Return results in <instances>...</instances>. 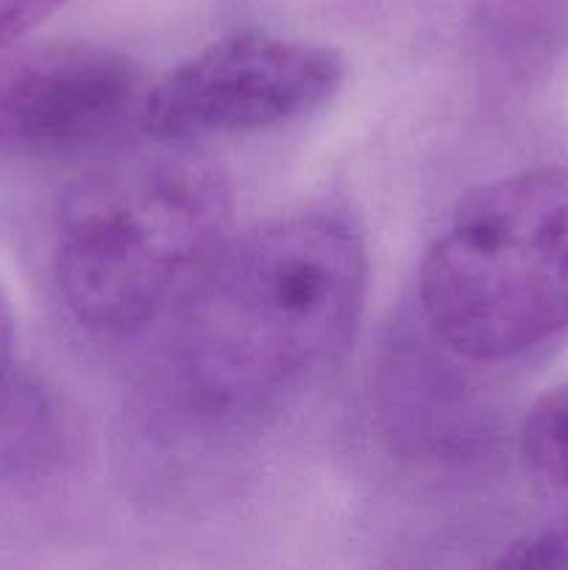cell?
<instances>
[{
  "instance_id": "cell-1",
  "label": "cell",
  "mask_w": 568,
  "mask_h": 570,
  "mask_svg": "<svg viewBox=\"0 0 568 570\" xmlns=\"http://www.w3.org/2000/svg\"><path fill=\"white\" fill-rule=\"evenodd\" d=\"M368 289L365 228L337 206H306L232 234L173 312L176 395L209 426L278 415L340 365Z\"/></svg>"
},
{
  "instance_id": "cell-9",
  "label": "cell",
  "mask_w": 568,
  "mask_h": 570,
  "mask_svg": "<svg viewBox=\"0 0 568 570\" xmlns=\"http://www.w3.org/2000/svg\"><path fill=\"white\" fill-rule=\"evenodd\" d=\"M443 0H326L329 9L337 17L360 26H382V22L404 20V17L421 14Z\"/></svg>"
},
{
  "instance_id": "cell-5",
  "label": "cell",
  "mask_w": 568,
  "mask_h": 570,
  "mask_svg": "<svg viewBox=\"0 0 568 570\" xmlns=\"http://www.w3.org/2000/svg\"><path fill=\"white\" fill-rule=\"evenodd\" d=\"M139 61L92 42L17 45L0 56V154H67L139 122Z\"/></svg>"
},
{
  "instance_id": "cell-3",
  "label": "cell",
  "mask_w": 568,
  "mask_h": 570,
  "mask_svg": "<svg viewBox=\"0 0 568 570\" xmlns=\"http://www.w3.org/2000/svg\"><path fill=\"white\" fill-rule=\"evenodd\" d=\"M418 301L432 337L501 365L568 328V167L468 189L423 254Z\"/></svg>"
},
{
  "instance_id": "cell-6",
  "label": "cell",
  "mask_w": 568,
  "mask_h": 570,
  "mask_svg": "<svg viewBox=\"0 0 568 570\" xmlns=\"http://www.w3.org/2000/svg\"><path fill=\"white\" fill-rule=\"evenodd\" d=\"M521 454L538 482L568 499V382L546 390L521 423Z\"/></svg>"
},
{
  "instance_id": "cell-7",
  "label": "cell",
  "mask_w": 568,
  "mask_h": 570,
  "mask_svg": "<svg viewBox=\"0 0 568 570\" xmlns=\"http://www.w3.org/2000/svg\"><path fill=\"white\" fill-rule=\"evenodd\" d=\"M496 568L510 570H560L568 568V523L540 529L505 546L493 560Z\"/></svg>"
},
{
  "instance_id": "cell-2",
  "label": "cell",
  "mask_w": 568,
  "mask_h": 570,
  "mask_svg": "<svg viewBox=\"0 0 568 570\" xmlns=\"http://www.w3.org/2000/svg\"><path fill=\"white\" fill-rule=\"evenodd\" d=\"M232 223V181L187 145L84 173L56 215L53 278L65 309L98 337L139 334L187 298Z\"/></svg>"
},
{
  "instance_id": "cell-8",
  "label": "cell",
  "mask_w": 568,
  "mask_h": 570,
  "mask_svg": "<svg viewBox=\"0 0 568 570\" xmlns=\"http://www.w3.org/2000/svg\"><path fill=\"white\" fill-rule=\"evenodd\" d=\"M67 3L70 0H0V56L22 45L28 33Z\"/></svg>"
},
{
  "instance_id": "cell-10",
  "label": "cell",
  "mask_w": 568,
  "mask_h": 570,
  "mask_svg": "<svg viewBox=\"0 0 568 570\" xmlns=\"http://www.w3.org/2000/svg\"><path fill=\"white\" fill-rule=\"evenodd\" d=\"M11 365H14V315L6 293L0 289V401L9 393Z\"/></svg>"
},
{
  "instance_id": "cell-4",
  "label": "cell",
  "mask_w": 568,
  "mask_h": 570,
  "mask_svg": "<svg viewBox=\"0 0 568 570\" xmlns=\"http://www.w3.org/2000/svg\"><path fill=\"white\" fill-rule=\"evenodd\" d=\"M343 50L278 33H232L148 83L139 126L156 145H198L310 120L343 89Z\"/></svg>"
}]
</instances>
